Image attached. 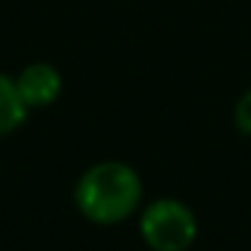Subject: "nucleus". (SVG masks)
I'll use <instances>...</instances> for the list:
<instances>
[{
	"instance_id": "5",
	"label": "nucleus",
	"mask_w": 251,
	"mask_h": 251,
	"mask_svg": "<svg viewBox=\"0 0 251 251\" xmlns=\"http://www.w3.org/2000/svg\"><path fill=\"white\" fill-rule=\"evenodd\" d=\"M235 125L243 135H251V92H246L235 105Z\"/></svg>"
},
{
	"instance_id": "1",
	"label": "nucleus",
	"mask_w": 251,
	"mask_h": 251,
	"mask_svg": "<svg viewBox=\"0 0 251 251\" xmlns=\"http://www.w3.org/2000/svg\"><path fill=\"white\" fill-rule=\"evenodd\" d=\"M143 197L141 176L125 162H98L78 178L73 200L95 224H116L135 213Z\"/></svg>"
},
{
	"instance_id": "3",
	"label": "nucleus",
	"mask_w": 251,
	"mask_h": 251,
	"mask_svg": "<svg viewBox=\"0 0 251 251\" xmlns=\"http://www.w3.org/2000/svg\"><path fill=\"white\" fill-rule=\"evenodd\" d=\"M14 81L27 108H46L62 95V76L51 62H30Z\"/></svg>"
},
{
	"instance_id": "4",
	"label": "nucleus",
	"mask_w": 251,
	"mask_h": 251,
	"mask_svg": "<svg viewBox=\"0 0 251 251\" xmlns=\"http://www.w3.org/2000/svg\"><path fill=\"white\" fill-rule=\"evenodd\" d=\"M27 114L30 108L19 95L17 81L6 73H0V138L17 132L27 122Z\"/></svg>"
},
{
	"instance_id": "2",
	"label": "nucleus",
	"mask_w": 251,
	"mask_h": 251,
	"mask_svg": "<svg viewBox=\"0 0 251 251\" xmlns=\"http://www.w3.org/2000/svg\"><path fill=\"white\" fill-rule=\"evenodd\" d=\"M141 235L154 251H186L195 243L197 219L184 202L157 200L143 211Z\"/></svg>"
}]
</instances>
